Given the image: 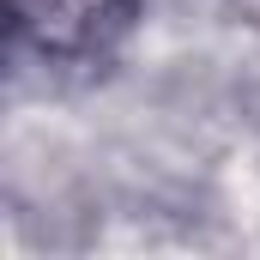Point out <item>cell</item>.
<instances>
[{"label":"cell","mask_w":260,"mask_h":260,"mask_svg":"<svg viewBox=\"0 0 260 260\" xmlns=\"http://www.w3.org/2000/svg\"><path fill=\"white\" fill-rule=\"evenodd\" d=\"M139 0H12V37L43 61H97L127 37Z\"/></svg>","instance_id":"6da1fadb"}]
</instances>
